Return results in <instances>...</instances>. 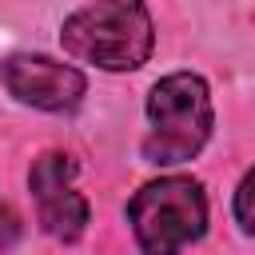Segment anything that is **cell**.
<instances>
[{"mask_svg":"<svg viewBox=\"0 0 255 255\" xmlns=\"http://www.w3.org/2000/svg\"><path fill=\"white\" fill-rule=\"evenodd\" d=\"M64 48L104 72H131L151 56L155 28L143 0H96L64 20Z\"/></svg>","mask_w":255,"mask_h":255,"instance_id":"cell-1","label":"cell"},{"mask_svg":"<svg viewBox=\"0 0 255 255\" xmlns=\"http://www.w3.org/2000/svg\"><path fill=\"white\" fill-rule=\"evenodd\" d=\"M147 120H151V131L143 135L147 163H159V167L187 163L191 155L203 151L215 124L207 84L195 72L163 76L147 96Z\"/></svg>","mask_w":255,"mask_h":255,"instance_id":"cell-2","label":"cell"},{"mask_svg":"<svg viewBox=\"0 0 255 255\" xmlns=\"http://www.w3.org/2000/svg\"><path fill=\"white\" fill-rule=\"evenodd\" d=\"M128 223L143 255H179L207 231V195L187 175L143 183L128 203Z\"/></svg>","mask_w":255,"mask_h":255,"instance_id":"cell-3","label":"cell"},{"mask_svg":"<svg viewBox=\"0 0 255 255\" xmlns=\"http://www.w3.org/2000/svg\"><path fill=\"white\" fill-rule=\"evenodd\" d=\"M32 195H36V211H40V227L52 239H80L88 227V199L76 191V159L64 151H44L32 163Z\"/></svg>","mask_w":255,"mask_h":255,"instance_id":"cell-4","label":"cell"},{"mask_svg":"<svg viewBox=\"0 0 255 255\" xmlns=\"http://www.w3.org/2000/svg\"><path fill=\"white\" fill-rule=\"evenodd\" d=\"M0 80L20 104L40 112H72L84 100V76L48 56H8L0 64Z\"/></svg>","mask_w":255,"mask_h":255,"instance_id":"cell-5","label":"cell"},{"mask_svg":"<svg viewBox=\"0 0 255 255\" xmlns=\"http://www.w3.org/2000/svg\"><path fill=\"white\" fill-rule=\"evenodd\" d=\"M235 219L247 235H255V167L243 175V183L235 191Z\"/></svg>","mask_w":255,"mask_h":255,"instance_id":"cell-6","label":"cell"},{"mask_svg":"<svg viewBox=\"0 0 255 255\" xmlns=\"http://www.w3.org/2000/svg\"><path fill=\"white\" fill-rule=\"evenodd\" d=\"M16 231H20V223H16V215L8 211V207H0V251L16 239Z\"/></svg>","mask_w":255,"mask_h":255,"instance_id":"cell-7","label":"cell"}]
</instances>
